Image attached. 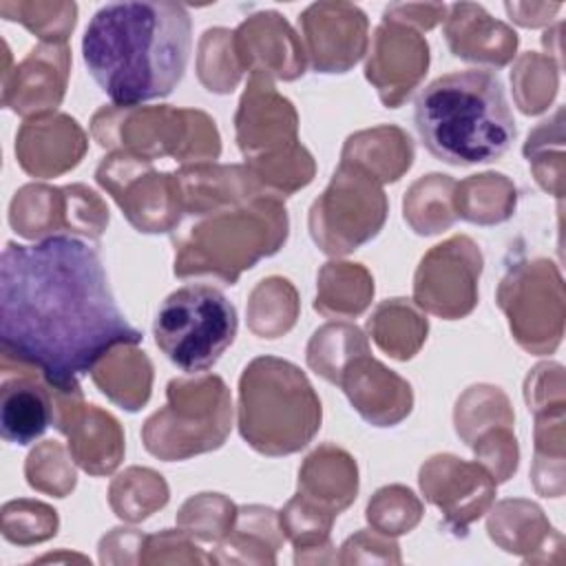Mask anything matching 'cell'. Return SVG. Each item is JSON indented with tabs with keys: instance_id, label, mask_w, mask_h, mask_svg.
<instances>
[{
	"instance_id": "1",
	"label": "cell",
	"mask_w": 566,
	"mask_h": 566,
	"mask_svg": "<svg viewBox=\"0 0 566 566\" xmlns=\"http://www.w3.org/2000/svg\"><path fill=\"white\" fill-rule=\"evenodd\" d=\"M142 332L119 310L99 252L75 234L9 241L0 254V343L49 387L71 391Z\"/></svg>"
},
{
	"instance_id": "2",
	"label": "cell",
	"mask_w": 566,
	"mask_h": 566,
	"mask_svg": "<svg viewBox=\"0 0 566 566\" xmlns=\"http://www.w3.org/2000/svg\"><path fill=\"white\" fill-rule=\"evenodd\" d=\"M192 44V20L168 0L99 7L82 35V57L93 82L115 106L161 99L181 82Z\"/></svg>"
},
{
	"instance_id": "3",
	"label": "cell",
	"mask_w": 566,
	"mask_h": 566,
	"mask_svg": "<svg viewBox=\"0 0 566 566\" xmlns=\"http://www.w3.org/2000/svg\"><path fill=\"white\" fill-rule=\"evenodd\" d=\"M413 124L424 148L453 166L495 161L517 135L504 84L489 69L453 71L429 82L416 95Z\"/></svg>"
},
{
	"instance_id": "4",
	"label": "cell",
	"mask_w": 566,
	"mask_h": 566,
	"mask_svg": "<svg viewBox=\"0 0 566 566\" xmlns=\"http://www.w3.org/2000/svg\"><path fill=\"white\" fill-rule=\"evenodd\" d=\"M237 329L234 305L221 290L206 283H190L170 292L153 321L157 347L188 374L210 369L234 343Z\"/></svg>"
},
{
	"instance_id": "5",
	"label": "cell",
	"mask_w": 566,
	"mask_h": 566,
	"mask_svg": "<svg viewBox=\"0 0 566 566\" xmlns=\"http://www.w3.org/2000/svg\"><path fill=\"white\" fill-rule=\"evenodd\" d=\"M53 422L49 391L29 380H4L0 389V436L11 444L35 442Z\"/></svg>"
}]
</instances>
